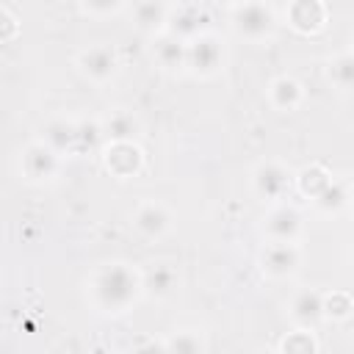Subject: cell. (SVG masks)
<instances>
[{
  "instance_id": "cell-1",
  "label": "cell",
  "mask_w": 354,
  "mask_h": 354,
  "mask_svg": "<svg viewBox=\"0 0 354 354\" xmlns=\"http://www.w3.org/2000/svg\"><path fill=\"white\" fill-rule=\"evenodd\" d=\"M138 293V277L122 266V263H113L108 268H102L94 279V296H97V304L111 310V313H119L124 310Z\"/></svg>"
},
{
  "instance_id": "cell-2",
  "label": "cell",
  "mask_w": 354,
  "mask_h": 354,
  "mask_svg": "<svg viewBox=\"0 0 354 354\" xmlns=\"http://www.w3.org/2000/svg\"><path fill=\"white\" fill-rule=\"evenodd\" d=\"M232 25L241 36L263 39L274 28V11L263 3H243L232 8Z\"/></svg>"
},
{
  "instance_id": "cell-3",
  "label": "cell",
  "mask_w": 354,
  "mask_h": 354,
  "mask_svg": "<svg viewBox=\"0 0 354 354\" xmlns=\"http://www.w3.org/2000/svg\"><path fill=\"white\" fill-rule=\"evenodd\" d=\"M299 227H301V218H299V213H296L293 207H288V205L274 207V210L268 213V218H266L268 235H271L274 241H279V243H293V238L299 235Z\"/></svg>"
},
{
  "instance_id": "cell-4",
  "label": "cell",
  "mask_w": 354,
  "mask_h": 354,
  "mask_svg": "<svg viewBox=\"0 0 354 354\" xmlns=\"http://www.w3.org/2000/svg\"><path fill=\"white\" fill-rule=\"evenodd\" d=\"M80 69L94 77V80H105L113 75L116 69V53L108 47V44H97V47H88L83 55H80Z\"/></svg>"
},
{
  "instance_id": "cell-5",
  "label": "cell",
  "mask_w": 354,
  "mask_h": 354,
  "mask_svg": "<svg viewBox=\"0 0 354 354\" xmlns=\"http://www.w3.org/2000/svg\"><path fill=\"white\" fill-rule=\"evenodd\" d=\"M218 61H221V44L213 36H196L194 44L188 47V64L202 75L213 72Z\"/></svg>"
},
{
  "instance_id": "cell-6",
  "label": "cell",
  "mask_w": 354,
  "mask_h": 354,
  "mask_svg": "<svg viewBox=\"0 0 354 354\" xmlns=\"http://www.w3.org/2000/svg\"><path fill=\"white\" fill-rule=\"evenodd\" d=\"M296 266H299V252H296L293 243H279V241H274V243L266 249V254H263V268H266L271 277H285V274H290Z\"/></svg>"
},
{
  "instance_id": "cell-7",
  "label": "cell",
  "mask_w": 354,
  "mask_h": 354,
  "mask_svg": "<svg viewBox=\"0 0 354 354\" xmlns=\"http://www.w3.org/2000/svg\"><path fill=\"white\" fill-rule=\"evenodd\" d=\"M254 188L268 199L282 196V191L288 188V171L279 163H260L254 171Z\"/></svg>"
},
{
  "instance_id": "cell-8",
  "label": "cell",
  "mask_w": 354,
  "mask_h": 354,
  "mask_svg": "<svg viewBox=\"0 0 354 354\" xmlns=\"http://www.w3.org/2000/svg\"><path fill=\"white\" fill-rule=\"evenodd\" d=\"M108 169H113L119 177H127L138 169L141 163V152L133 141H113V147L108 149Z\"/></svg>"
},
{
  "instance_id": "cell-9",
  "label": "cell",
  "mask_w": 354,
  "mask_h": 354,
  "mask_svg": "<svg viewBox=\"0 0 354 354\" xmlns=\"http://www.w3.org/2000/svg\"><path fill=\"white\" fill-rule=\"evenodd\" d=\"M133 224H136L138 232L155 238V235H160V232L169 227V213H166V207L158 205V202H144V205L136 210Z\"/></svg>"
},
{
  "instance_id": "cell-10",
  "label": "cell",
  "mask_w": 354,
  "mask_h": 354,
  "mask_svg": "<svg viewBox=\"0 0 354 354\" xmlns=\"http://www.w3.org/2000/svg\"><path fill=\"white\" fill-rule=\"evenodd\" d=\"M290 315H293L299 324H304V326L315 324V321L324 315V299H321V293H315V290H301V293H296L293 301H290Z\"/></svg>"
},
{
  "instance_id": "cell-11",
  "label": "cell",
  "mask_w": 354,
  "mask_h": 354,
  "mask_svg": "<svg viewBox=\"0 0 354 354\" xmlns=\"http://www.w3.org/2000/svg\"><path fill=\"white\" fill-rule=\"evenodd\" d=\"M25 171H28V177H33V180L50 177V174L55 171V155H53V149L44 147V144L28 147V152H25Z\"/></svg>"
},
{
  "instance_id": "cell-12",
  "label": "cell",
  "mask_w": 354,
  "mask_h": 354,
  "mask_svg": "<svg viewBox=\"0 0 354 354\" xmlns=\"http://www.w3.org/2000/svg\"><path fill=\"white\" fill-rule=\"evenodd\" d=\"M326 19V6L324 3H296L290 6V22L299 30H315L321 28V22Z\"/></svg>"
},
{
  "instance_id": "cell-13",
  "label": "cell",
  "mask_w": 354,
  "mask_h": 354,
  "mask_svg": "<svg viewBox=\"0 0 354 354\" xmlns=\"http://www.w3.org/2000/svg\"><path fill=\"white\" fill-rule=\"evenodd\" d=\"M271 102L282 111H293L301 102V86L293 77H279L271 83Z\"/></svg>"
},
{
  "instance_id": "cell-14",
  "label": "cell",
  "mask_w": 354,
  "mask_h": 354,
  "mask_svg": "<svg viewBox=\"0 0 354 354\" xmlns=\"http://www.w3.org/2000/svg\"><path fill=\"white\" fill-rule=\"evenodd\" d=\"M155 53H158V61H160L163 66H169V69L188 61V47H183V41H180L177 36H171V33L163 36V39H158Z\"/></svg>"
},
{
  "instance_id": "cell-15",
  "label": "cell",
  "mask_w": 354,
  "mask_h": 354,
  "mask_svg": "<svg viewBox=\"0 0 354 354\" xmlns=\"http://www.w3.org/2000/svg\"><path fill=\"white\" fill-rule=\"evenodd\" d=\"M202 25V11L196 6H183L177 8L174 14V22H171V36H196Z\"/></svg>"
},
{
  "instance_id": "cell-16",
  "label": "cell",
  "mask_w": 354,
  "mask_h": 354,
  "mask_svg": "<svg viewBox=\"0 0 354 354\" xmlns=\"http://www.w3.org/2000/svg\"><path fill=\"white\" fill-rule=\"evenodd\" d=\"M329 77L340 88H354V53H343L329 64Z\"/></svg>"
},
{
  "instance_id": "cell-17",
  "label": "cell",
  "mask_w": 354,
  "mask_h": 354,
  "mask_svg": "<svg viewBox=\"0 0 354 354\" xmlns=\"http://www.w3.org/2000/svg\"><path fill=\"white\" fill-rule=\"evenodd\" d=\"M75 138H80V133H77L75 124H69V122H53V124H47V144H50V149H64Z\"/></svg>"
},
{
  "instance_id": "cell-18",
  "label": "cell",
  "mask_w": 354,
  "mask_h": 354,
  "mask_svg": "<svg viewBox=\"0 0 354 354\" xmlns=\"http://www.w3.org/2000/svg\"><path fill=\"white\" fill-rule=\"evenodd\" d=\"M144 285L149 288V293L163 296V293H169V290H171V285H174V271H171L169 266H155V268L147 274Z\"/></svg>"
},
{
  "instance_id": "cell-19",
  "label": "cell",
  "mask_w": 354,
  "mask_h": 354,
  "mask_svg": "<svg viewBox=\"0 0 354 354\" xmlns=\"http://www.w3.org/2000/svg\"><path fill=\"white\" fill-rule=\"evenodd\" d=\"M166 354H202V340L194 332H177L169 340Z\"/></svg>"
},
{
  "instance_id": "cell-20",
  "label": "cell",
  "mask_w": 354,
  "mask_h": 354,
  "mask_svg": "<svg viewBox=\"0 0 354 354\" xmlns=\"http://www.w3.org/2000/svg\"><path fill=\"white\" fill-rule=\"evenodd\" d=\"M133 130H136V119L130 113H124V111H119V113H113L108 119V136L113 141H130Z\"/></svg>"
},
{
  "instance_id": "cell-21",
  "label": "cell",
  "mask_w": 354,
  "mask_h": 354,
  "mask_svg": "<svg viewBox=\"0 0 354 354\" xmlns=\"http://www.w3.org/2000/svg\"><path fill=\"white\" fill-rule=\"evenodd\" d=\"M282 354H315V340L310 332H293L282 340Z\"/></svg>"
},
{
  "instance_id": "cell-22",
  "label": "cell",
  "mask_w": 354,
  "mask_h": 354,
  "mask_svg": "<svg viewBox=\"0 0 354 354\" xmlns=\"http://www.w3.org/2000/svg\"><path fill=\"white\" fill-rule=\"evenodd\" d=\"M136 17H138V22H163L166 8L158 3H141V6H136Z\"/></svg>"
},
{
  "instance_id": "cell-23",
  "label": "cell",
  "mask_w": 354,
  "mask_h": 354,
  "mask_svg": "<svg viewBox=\"0 0 354 354\" xmlns=\"http://www.w3.org/2000/svg\"><path fill=\"white\" fill-rule=\"evenodd\" d=\"M315 202H318L321 207H332V210H335V207H340V205L346 202V194H343V185H337V183H332V185H329V188H326V191H324V194H321V196H318Z\"/></svg>"
}]
</instances>
